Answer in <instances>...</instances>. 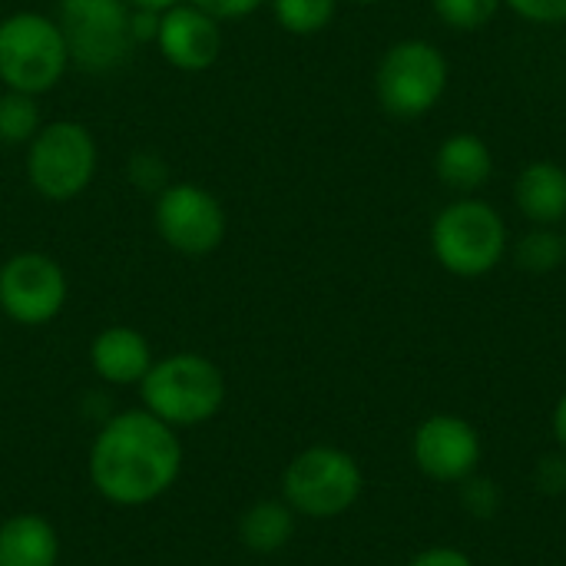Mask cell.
Masks as SVG:
<instances>
[{"mask_svg":"<svg viewBox=\"0 0 566 566\" xmlns=\"http://www.w3.org/2000/svg\"><path fill=\"white\" fill-rule=\"evenodd\" d=\"M153 226L172 252L202 259L226 242V206L199 182H169L156 192Z\"/></svg>","mask_w":566,"mask_h":566,"instance_id":"9c48e42d","label":"cell"},{"mask_svg":"<svg viewBox=\"0 0 566 566\" xmlns=\"http://www.w3.org/2000/svg\"><path fill=\"white\" fill-rule=\"evenodd\" d=\"M99 146L90 126L76 119L43 123L40 133L27 143V182L46 202H70L83 196L96 176Z\"/></svg>","mask_w":566,"mask_h":566,"instance_id":"5b68a950","label":"cell"},{"mask_svg":"<svg viewBox=\"0 0 566 566\" xmlns=\"http://www.w3.org/2000/svg\"><path fill=\"white\" fill-rule=\"evenodd\" d=\"M43 126L40 103L30 93L3 90L0 93V143L7 146H27Z\"/></svg>","mask_w":566,"mask_h":566,"instance_id":"ac0fdd59","label":"cell"},{"mask_svg":"<svg viewBox=\"0 0 566 566\" xmlns=\"http://www.w3.org/2000/svg\"><path fill=\"white\" fill-rule=\"evenodd\" d=\"M129 7H143V10H156V13H163V10H169V7H176V3H182V0H126Z\"/></svg>","mask_w":566,"mask_h":566,"instance_id":"f546056e","label":"cell"},{"mask_svg":"<svg viewBox=\"0 0 566 566\" xmlns=\"http://www.w3.org/2000/svg\"><path fill=\"white\" fill-rule=\"evenodd\" d=\"M554 438H557V444L564 448L566 454V391L560 395L557 408H554Z\"/></svg>","mask_w":566,"mask_h":566,"instance_id":"f1b7e54d","label":"cell"},{"mask_svg":"<svg viewBox=\"0 0 566 566\" xmlns=\"http://www.w3.org/2000/svg\"><path fill=\"white\" fill-rule=\"evenodd\" d=\"M70 50L56 17L17 10L0 20V83L30 96L50 93L70 70Z\"/></svg>","mask_w":566,"mask_h":566,"instance_id":"277c9868","label":"cell"},{"mask_svg":"<svg viewBox=\"0 0 566 566\" xmlns=\"http://www.w3.org/2000/svg\"><path fill=\"white\" fill-rule=\"evenodd\" d=\"M481 454L484 448L478 428L458 415H431L411 438V458L418 471L441 484L468 481L478 471Z\"/></svg>","mask_w":566,"mask_h":566,"instance_id":"8fae6325","label":"cell"},{"mask_svg":"<svg viewBox=\"0 0 566 566\" xmlns=\"http://www.w3.org/2000/svg\"><path fill=\"white\" fill-rule=\"evenodd\" d=\"M438 20L451 30H464L474 33L481 27H488L497 10L504 7V0H431Z\"/></svg>","mask_w":566,"mask_h":566,"instance_id":"44dd1931","label":"cell"},{"mask_svg":"<svg viewBox=\"0 0 566 566\" xmlns=\"http://www.w3.org/2000/svg\"><path fill=\"white\" fill-rule=\"evenodd\" d=\"M431 255L458 279L491 275L507 255V222L491 202L461 196L434 216Z\"/></svg>","mask_w":566,"mask_h":566,"instance_id":"3957f363","label":"cell"},{"mask_svg":"<svg viewBox=\"0 0 566 566\" xmlns=\"http://www.w3.org/2000/svg\"><path fill=\"white\" fill-rule=\"evenodd\" d=\"M352 3H358V7H371V3H381V0H352Z\"/></svg>","mask_w":566,"mask_h":566,"instance_id":"4dcf8cb0","label":"cell"},{"mask_svg":"<svg viewBox=\"0 0 566 566\" xmlns=\"http://www.w3.org/2000/svg\"><path fill=\"white\" fill-rule=\"evenodd\" d=\"M60 537L40 514H13L0 524V566H56Z\"/></svg>","mask_w":566,"mask_h":566,"instance_id":"2e32d148","label":"cell"},{"mask_svg":"<svg viewBox=\"0 0 566 566\" xmlns=\"http://www.w3.org/2000/svg\"><path fill=\"white\" fill-rule=\"evenodd\" d=\"M70 295L63 265L46 252H13L0 265V312L27 328L53 322Z\"/></svg>","mask_w":566,"mask_h":566,"instance_id":"30bf717a","label":"cell"},{"mask_svg":"<svg viewBox=\"0 0 566 566\" xmlns=\"http://www.w3.org/2000/svg\"><path fill=\"white\" fill-rule=\"evenodd\" d=\"M365 478L358 461L328 444L305 448L295 454L282 474V501L298 514L312 521H332L352 511L361 497Z\"/></svg>","mask_w":566,"mask_h":566,"instance_id":"8992f818","label":"cell"},{"mask_svg":"<svg viewBox=\"0 0 566 566\" xmlns=\"http://www.w3.org/2000/svg\"><path fill=\"white\" fill-rule=\"evenodd\" d=\"M517 265L531 275H551L564 265L566 242L564 232H557L554 226H534L527 235H521L517 242Z\"/></svg>","mask_w":566,"mask_h":566,"instance_id":"d6986e66","label":"cell"},{"mask_svg":"<svg viewBox=\"0 0 566 566\" xmlns=\"http://www.w3.org/2000/svg\"><path fill=\"white\" fill-rule=\"evenodd\" d=\"M143 408L169 428H196L219 415L226 401V378L219 365L199 352H176L156 358L139 381Z\"/></svg>","mask_w":566,"mask_h":566,"instance_id":"7a4b0ae2","label":"cell"},{"mask_svg":"<svg viewBox=\"0 0 566 566\" xmlns=\"http://www.w3.org/2000/svg\"><path fill=\"white\" fill-rule=\"evenodd\" d=\"M196 7H202L206 13H212L219 23L226 20H242V17H252L259 7H265L269 0H189Z\"/></svg>","mask_w":566,"mask_h":566,"instance_id":"d4e9b609","label":"cell"},{"mask_svg":"<svg viewBox=\"0 0 566 566\" xmlns=\"http://www.w3.org/2000/svg\"><path fill=\"white\" fill-rule=\"evenodd\" d=\"M564 242H566V229H564Z\"/></svg>","mask_w":566,"mask_h":566,"instance_id":"1f68e13d","label":"cell"},{"mask_svg":"<svg viewBox=\"0 0 566 566\" xmlns=\"http://www.w3.org/2000/svg\"><path fill=\"white\" fill-rule=\"evenodd\" d=\"M153 361L156 358H153L146 335L129 325H109L96 332V338L90 342V365L96 378L116 388L139 385L146 371L153 368Z\"/></svg>","mask_w":566,"mask_h":566,"instance_id":"4fadbf2b","label":"cell"},{"mask_svg":"<svg viewBox=\"0 0 566 566\" xmlns=\"http://www.w3.org/2000/svg\"><path fill=\"white\" fill-rule=\"evenodd\" d=\"M537 488L544 494H560L566 488V458H547L537 468Z\"/></svg>","mask_w":566,"mask_h":566,"instance_id":"83f0119b","label":"cell"},{"mask_svg":"<svg viewBox=\"0 0 566 566\" xmlns=\"http://www.w3.org/2000/svg\"><path fill=\"white\" fill-rule=\"evenodd\" d=\"M514 202L534 226L566 222V169L560 163L537 159L521 169L514 182Z\"/></svg>","mask_w":566,"mask_h":566,"instance_id":"5bb4252c","label":"cell"},{"mask_svg":"<svg viewBox=\"0 0 566 566\" xmlns=\"http://www.w3.org/2000/svg\"><path fill=\"white\" fill-rule=\"evenodd\" d=\"M156 46L163 60L182 73H202L209 70L222 53V23L206 13L202 7L182 0L159 17Z\"/></svg>","mask_w":566,"mask_h":566,"instance_id":"7c38bea8","label":"cell"},{"mask_svg":"<svg viewBox=\"0 0 566 566\" xmlns=\"http://www.w3.org/2000/svg\"><path fill=\"white\" fill-rule=\"evenodd\" d=\"M464 484V491H461V504H464V511H471L474 517H494L497 514V507H501V494H497V484H491V481H481V478H468V481H461Z\"/></svg>","mask_w":566,"mask_h":566,"instance_id":"603a6c76","label":"cell"},{"mask_svg":"<svg viewBox=\"0 0 566 566\" xmlns=\"http://www.w3.org/2000/svg\"><path fill=\"white\" fill-rule=\"evenodd\" d=\"M275 23L292 36H315L322 33L338 10V0H269Z\"/></svg>","mask_w":566,"mask_h":566,"instance_id":"ffe728a7","label":"cell"},{"mask_svg":"<svg viewBox=\"0 0 566 566\" xmlns=\"http://www.w3.org/2000/svg\"><path fill=\"white\" fill-rule=\"evenodd\" d=\"M159 17H163V13H156V10L129 7V33H133V43H156Z\"/></svg>","mask_w":566,"mask_h":566,"instance_id":"484cf974","label":"cell"},{"mask_svg":"<svg viewBox=\"0 0 566 566\" xmlns=\"http://www.w3.org/2000/svg\"><path fill=\"white\" fill-rule=\"evenodd\" d=\"M126 172H129V179H133L139 189H146V192H153V196L172 182L169 172H166L163 156H156V153H133L129 163H126Z\"/></svg>","mask_w":566,"mask_h":566,"instance_id":"7402d4cb","label":"cell"},{"mask_svg":"<svg viewBox=\"0 0 566 566\" xmlns=\"http://www.w3.org/2000/svg\"><path fill=\"white\" fill-rule=\"evenodd\" d=\"M434 172L448 189L471 196L491 179L494 153L478 133H451L434 153Z\"/></svg>","mask_w":566,"mask_h":566,"instance_id":"9a60e30c","label":"cell"},{"mask_svg":"<svg viewBox=\"0 0 566 566\" xmlns=\"http://www.w3.org/2000/svg\"><path fill=\"white\" fill-rule=\"evenodd\" d=\"M408 566H474V560L458 547H431L421 551Z\"/></svg>","mask_w":566,"mask_h":566,"instance_id":"4316f807","label":"cell"},{"mask_svg":"<svg viewBox=\"0 0 566 566\" xmlns=\"http://www.w3.org/2000/svg\"><path fill=\"white\" fill-rule=\"evenodd\" d=\"M295 511L285 501H259L239 521V537L252 554H279L295 537Z\"/></svg>","mask_w":566,"mask_h":566,"instance_id":"e0dca14e","label":"cell"},{"mask_svg":"<svg viewBox=\"0 0 566 566\" xmlns=\"http://www.w3.org/2000/svg\"><path fill=\"white\" fill-rule=\"evenodd\" d=\"M56 23L66 40L70 63L86 73H113L136 46L126 0H60Z\"/></svg>","mask_w":566,"mask_h":566,"instance_id":"ba28073f","label":"cell"},{"mask_svg":"<svg viewBox=\"0 0 566 566\" xmlns=\"http://www.w3.org/2000/svg\"><path fill=\"white\" fill-rule=\"evenodd\" d=\"M448 80V60L431 40H398L378 60L375 96L385 113L398 119H418L441 103Z\"/></svg>","mask_w":566,"mask_h":566,"instance_id":"52a82bcc","label":"cell"},{"mask_svg":"<svg viewBox=\"0 0 566 566\" xmlns=\"http://www.w3.org/2000/svg\"><path fill=\"white\" fill-rule=\"evenodd\" d=\"M182 471V441L176 428L129 408L99 428L90 448V481L96 494L116 507H146L159 501Z\"/></svg>","mask_w":566,"mask_h":566,"instance_id":"6da1fadb","label":"cell"},{"mask_svg":"<svg viewBox=\"0 0 566 566\" xmlns=\"http://www.w3.org/2000/svg\"><path fill=\"white\" fill-rule=\"evenodd\" d=\"M504 7H511L527 23H566V0H504Z\"/></svg>","mask_w":566,"mask_h":566,"instance_id":"cb8c5ba5","label":"cell"}]
</instances>
